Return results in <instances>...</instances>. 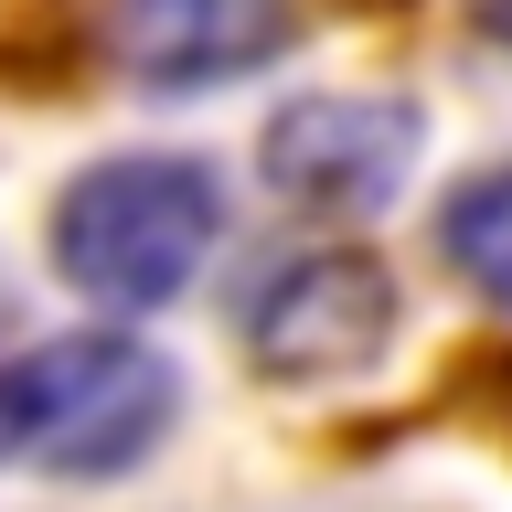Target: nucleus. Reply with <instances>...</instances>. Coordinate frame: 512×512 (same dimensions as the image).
<instances>
[{"label": "nucleus", "mask_w": 512, "mask_h": 512, "mask_svg": "<svg viewBox=\"0 0 512 512\" xmlns=\"http://www.w3.org/2000/svg\"><path fill=\"white\" fill-rule=\"evenodd\" d=\"M182 416V363L139 331H64L0 363V470L118 480Z\"/></svg>", "instance_id": "f257e3e1"}, {"label": "nucleus", "mask_w": 512, "mask_h": 512, "mask_svg": "<svg viewBox=\"0 0 512 512\" xmlns=\"http://www.w3.org/2000/svg\"><path fill=\"white\" fill-rule=\"evenodd\" d=\"M224 235V182L192 150H118L54 192V267L96 310H171Z\"/></svg>", "instance_id": "f03ea898"}, {"label": "nucleus", "mask_w": 512, "mask_h": 512, "mask_svg": "<svg viewBox=\"0 0 512 512\" xmlns=\"http://www.w3.org/2000/svg\"><path fill=\"white\" fill-rule=\"evenodd\" d=\"M416 150H427V118L406 96H288L278 118L256 128V171L288 214H320V224H363L406 192Z\"/></svg>", "instance_id": "7ed1b4c3"}, {"label": "nucleus", "mask_w": 512, "mask_h": 512, "mask_svg": "<svg viewBox=\"0 0 512 512\" xmlns=\"http://www.w3.org/2000/svg\"><path fill=\"white\" fill-rule=\"evenodd\" d=\"M384 342H395V278L363 246H310L267 267L246 299V352L278 384H352L384 363Z\"/></svg>", "instance_id": "20e7f679"}, {"label": "nucleus", "mask_w": 512, "mask_h": 512, "mask_svg": "<svg viewBox=\"0 0 512 512\" xmlns=\"http://www.w3.org/2000/svg\"><path fill=\"white\" fill-rule=\"evenodd\" d=\"M288 32H299L288 0H118L107 11V54L128 64V86L192 96V86H224V75L278 64Z\"/></svg>", "instance_id": "39448f33"}, {"label": "nucleus", "mask_w": 512, "mask_h": 512, "mask_svg": "<svg viewBox=\"0 0 512 512\" xmlns=\"http://www.w3.org/2000/svg\"><path fill=\"white\" fill-rule=\"evenodd\" d=\"M438 256L491 299V310H512V160L470 171V182L438 203Z\"/></svg>", "instance_id": "423d86ee"}, {"label": "nucleus", "mask_w": 512, "mask_h": 512, "mask_svg": "<svg viewBox=\"0 0 512 512\" xmlns=\"http://www.w3.org/2000/svg\"><path fill=\"white\" fill-rule=\"evenodd\" d=\"M480 32H491V43L512 54V0H480Z\"/></svg>", "instance_id": "0eeeda50"}]
</instances>
